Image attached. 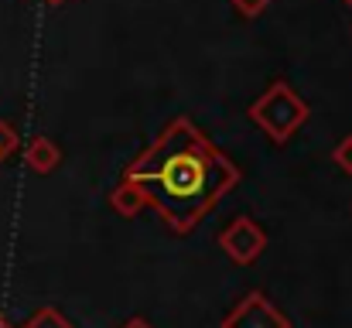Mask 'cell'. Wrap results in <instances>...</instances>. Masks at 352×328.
Listing matches in <instances>:
<instances>
[{
  "mask_svg": "<svg viewBox=\"0 0 352 328\" xmlns=\"http://www.w3.org/2000/svg\"><path fill=\"white\" fill-rule=\"evenodd\" d=\"M123 178L144 188L147 206H154L171 232L188 236L243 175L188 116H175L157 140L123 168Z\"/></svg>",
  "mask_w": 352,
  "mask_h": 328,
  "instance_id": "1",
  "label": "cell"
},
{
  "mask_svg": "<svg viewBox=\"0 0 352 328\" xmlns=\"http://www.w3.org/2000/svg\"><path fill=\"white\" fill-rule=\"evenodd\" d=\"M246 116H250V123H253L256 130L267 133L270 144L280 147V144H287V140L308 123L311 109H308V103L298 96V89H294L291 83L274 79V83L250 103Z\"/></svg>",
  "mask_w": 352,
  "mask_h": 328,
  "instance_id": "2",
  "label": "cell"
},
{
  "mask_svg": "<svg viewBox=\"0 0 352 328\" xmlns=\"http://www.w3.org/2000/svg\"><path fill=\"white\" fill-rule=\"evenodd\" d=\"M219 250L239 263V267H250V263H256L260 256H263V250H267V229L256 222L253 216H236L223 232H219Z\"/></svg>",
  "mask_w": 352,
  "mask_h": 328,
  "instance_id": "3",
  "label": "cell"
},
{
  "mask_svg": "<svg viewBox=\"0 0 352 328\" xmlns=\"http://www.w3.org/2000/svg\"><path fill=\"white\" fill-rule=\"evenodd\" d=\"M219 328H291V318L263 291H250L236 301Z\"/></svg>",
  "mask_w": 352,
  "mask_h": 328,
  "instance_id": "4",
  "label": "cell"
},
{
  "mask_svg": "<svg viewBox=\"0 0 352 328\" xmlns=\"http://www.w3.org/2000/svg\"><path fill=\"white\" fill-rule=\"evenodd\" d=\"M24 164H28L34 175H52V171L62 164V147H58L52 137H34V140H28V147H24Z\"/></svg>",
  "mask_w": 352,
  "mask_h": 328,
  "instance_id": "5",
  "label": "cell"
},
{
  "mask_svg": "<svg viewBox=\"0 0 352 328\" xmlns=\"http://www.w3.org/2000/svg\"><path fill=\"white\" fill-rule=\"evenodd\" d=\"M110 206H113V212L123 219H133L140 216L144 209H147V195H144V188L140 185H133L130 178H123L117 188L110 192Z\"/></svg>",
  "mask_w": 352,
  "mask_h": 328,
  "instance_id": "6",
  "label": "cell"
},
{
  "mask_svg": "<svg viewBox=\"0 0 352 328\" xmlns=\"http://www.w3.org/2000/svg\"><path fill=\"white\" fill-rule=\"evenodd\" d=\"M21 328H76V325H72V322H69V318H65L58 308L45 305V308H38V311H34V315H31V318H28Z\"/></svg>",
  "mask_w": 352,
  "mask_h": 328,
  "instance_id": "7",
  "label": "cell"
},
{
  "mask_svg": "<svg viewBox=\"0 0 352 328\" xmlns=\"http://www.w3.org/2000/svg\"><path fill=\"white\" fill-rule=\"evenodd\" d=\"M17 144H21L17 130L7 120H0V161H7L10 154H17Z\"/></svg>",
  "mask_w": 352,
  "mask_h": 328,
  "instance_id": "8",
  "label": "cell"
},
{
  "mask_svg": "<svg viewBox=\"0 0 352 328\" xmlns=\"http://www.w3.org/2000/svg\"><path fill=\"white\" fill-rule=\"evenodd\" d=\"M332 161H336V168H339L342 175H352V133L346 137V140H339V144H336Z\"/></svg>",
  "mask_w": 352,
  "mask_h": 328,
  "instance_id": "9",
  "label": "cell"
},
{
  "mask_svg": "<svg viewBox=\"0 0 352 328\" xmlns=\"http://www.w3.org/2000/svg\"><path fill=\"white\" fill-rule=\"evenodd\" d=\"M233 3V10L239 17H246V21H256L267 7H270V0H230Z\"/></svg>",
  "mask_w": 352,
  "mask_h": 328,
  "instance_id": "10",
  "label": "cell"
},
{
  "mask_svg": "<svg viewBox=\"0 0 352 328\" xmlns=\"http://www.w3.org/2000/svg\"><path fill=\"white\" fill-rule=\"evenodd\" d=\"M120 328H154V325H151L147 318H140V315H133V318H126V322H123V325H120Z\"/></svg>",
  "mask_w": 352,
  "mask_h": 328,
  "instance_id": "11",
  "label": "cell"
},
{
  "mask_svg": "<svg viewBox=\"0 0 352 328\" xmlns=\"http://www.w3.org/2000/svg\"><path fill=\"white\" fill-rule=\"evenodd\" d=\"M0 328H14L10 322H7V315H0Z\"/></svg>",
  "mask_w": 352,
  "mask_h": 328,
  "instance_id": "12",
  "label": "cell"
},
{
  "mask_svg": "<svg viewBox=\"0 0 352 328\" xmlns=\"http://www.w3.org/2000/svg\"><path fill=\"white\" fill-rule=\"evenodd\" d=\"M45 3H48V7H62L65 0H45Z\"/></svg>",
  "mask_w": 352,
  "mask_h": 328,
  "instance_id": "13",
  "label": "cell"
},
{
  "mask_svg": "<svg viewBox=\"0 0 352 328\" xmlns=\"http://www.w3.org/2000/svg\"><path fill=\"white\" fill-rule=\"evenodd\" d=\"M346 7H349V10H352V0H346Z\"/></svg>",
  "mask_w": 352,
  "mask_h": 328,
  "instance_id": "14",
  "label": "cell"
}]
</instances>
